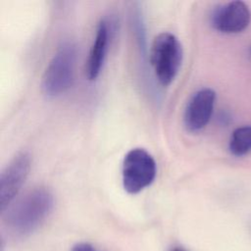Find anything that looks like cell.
<instances>
[{
	"label": "cell",
	"instance_id": "cell-6",
	"mask_svg": "<svg viewBox=\"0 0 251 251\" xmlns=\"http://www.w3.org/2000/svg\"><path fill=\"white\" fill-rule=\"evenodd\" d=\"M216 102V92L212 88H201L189 99L184 109L183 124L190 132L202 130L210 122Z\"/></svg>",
	"mask_w": 251,
	"mask_h": 251
},
{
	"label": "cell",
	"instance_id": "cell-7",
	"mask_svg": "<svg viewBox=\"0 0 251 251\" xmlns=\"http://www.w3.org/2000/svg\"><path fill=\"white\" fill-rule=\"evenodd\" d=\"M251 22L249 7L242 1H231L217 7L211 15L212 26L223 33L243 31Z\"/></svg>",
	"mask_w": 251,
	"mask_h": 251
},
{
	"label": "cell",
	"instance_id": "cell-2",
	"mask_svg": "<svg viewBox=\"0 0 251 251\" xmlns=\"http://www.w3.org/2000/svg\"><path fill=\"white\" fill-rule=\"evenodd\" d=\"M182 46L179 40L170 32L158 34L151 46L150 63L158 81L164 85H170L181 66Z\"/></svg>",
	"mask_w": 251,
	"mask_h": 251
},
{
	"label": "cell",
	"instance_id": "cell-1",
	"mask_svg": "<svg viewBox=\"0 0 251 251\" xmlns=\"http://www.w3.org/2000/svg\"><path fill=\"white\" fill-rule=\"evenodd\" d=\"M53 207L54 197L48 188H32L7 209L5 225L17 236L29 235L45 222Z\"/></svg>",
	"mask_w": 251,
	"mask_h": 251
},
{
	"label": "cell",
	"instance_id": "cell-8",
	"mask_svg": "<svg viewBox=\"0 0 251 251\" xmlns=\"http://www.w3.org/2000/svg\"><path fill=\"white\" fill-rule=\"evenodd\" d=\"M110 37L111 27H109V23L106 20H101L97 25L95 38L86 62L85 74L89 80L96 79L101 73L105 62Z\"/></svg>",
	"mask_w": 251,
	"mask_h": 251
},
{
	"label": "cell",
	"instance_id": "cell-4",
	"mask_svg": "<svg viewBox=\"0 0 251 251\" xmlns=\"http://www.w3.org/2000/svg\"><path fill=\"white\" fill-rule=\"evenodd\" d=\"M156 162L142 148L129 150L123 161V186L127 193L136 194L149 186L156 176Z\"/></svg>",
	"mask_w": 251,
	"mask_h": 251
},
{
	"label": "cell",
	"instance_id": "cell-12",
	"mask_svg": "<svg viewBox=\"0 0 251 251\" xmlns=\"http://www.w3.org/2000/svg\"><path fill=\"white\" fill-rule=\"evenodd\" d=\"M249 56H250V58H251V46L249 47Z\"/></svg>",
	"mask_w": 251,
	"mask_h": 251
},
{
	"label": "cell",
	"instance_id": "cell-10",
	"mask_svg": "<svg viewBox=\"0 0 251 251\" xmlns=\"http://www.w3.org/2000/svg\"><path fill=\"white\" fill-rule=\"evenodd\" d=\"M71 251H100L98 249H96L93 245L86 243V242H80L75 244Z\"/></svg>",
	"mask_w": 251,
	"mask_h": 251
},
{
	"label": "cell",
	"instance_id": "cell-3",
	"mask_svg": "<svg viewBox=\"0 0 251 251\" xmlns=\"http://www.w3.org/2000/svg\"><path fill=\"white\" fill-rule=\"evenodd\" d=\"M76 50L74 44L64 43L54 54L42 76L41 88L47 96H58L73 84Z\"/></svg>",
	"mask_w": 251,
	"mask_h": 251
},
{
	"label": "cell",
	"instance_id": "cell-11",
	"mask_svg": "<svg viewBox=\"0 0 251 251\" xmlns=\"http://www.w3.org/2000/svg\"><path fill=\"white\" fill-rule=\"evenodd\" d=\"M170 251H187V250H185L184 248H182L180 246H176V247L172 248Z\"/></svg>",
	"mask_w": 251,
	"mask_h": 251
},
{
	"label": "cell",
	"instance_id": "cell-9",
	"mask_svg": "<svg viewBox=\"0 0 251 251\" xmlns=\"http://www.w3.org/2000/svg\"><path fill=\"white\" fill-rule=\"evenodd\" d=\"M228 149L236 157L244 156L251 151V126H243L232 131Z\"/></svg>",
	"mask_w": 251,
	"mask_h": 251
},
{
	"label": "cell",
	"instance_id": "cell-5",
	"mask_svg": "<svg viewBox=\"0 0 251 251\" xmlns=\"http://www.w3.org/2000/svg\"><path fill=\"white\" fill-rule=\"evenodd\" d=\"M31 166L30 155L25 152L17 154L3 169L0 175V210L4 213L12 204L23 187Z\"/></svg>",
	"mask_w": 251,
	"mask_h": 251
}]
</instances>
